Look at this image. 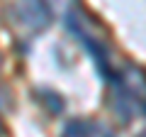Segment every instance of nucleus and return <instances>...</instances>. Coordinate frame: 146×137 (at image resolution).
I'll use <instances>...</instances> for the list:
<instances>
[{
  "instance_id": "obj_1",
  "label": "nucleus",
  "mask_w": 146,
  "mask_h": 137,
  "mask_svg": "<svg viewBox=\"0 0 146 137\" xmlns=\"http://www.w3.org/2000/svg\"><path fill=\"white\" fill-rule=\"evenodd\" d=\"M88 132H90V125L83 120H73L66 127V137H88Z\"/></svg>"
},
{
  "instance_id": "obj_2",
  "label": "nucleus",
  "mask_w": 146,
  "mask_h": 137,
  "mask_svg": "<svg viewBox=\"0 0 146 137\" xmlns=\"http://www.w3.org/2000/svg\"><path fill=\"white\" fill-rule=\"evenodd\" d=\"M141 137H146V132H144V135H141Z\"/></svg>"
}]
</instances>
